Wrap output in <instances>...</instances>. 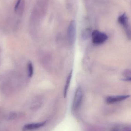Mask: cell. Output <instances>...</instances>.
Returning <instances> with one entry per match:
<instances>
[{
  "label": "cell",
  "instance_id": "10",
  "mask_svg": "<svg viewBox=\"0 0 131 131\" xmlns=\"http://www.w3.org/2000/svg\"><path fill=\"white\" fill-rule=\"evenodd\" d=\"M28 74L29 78L32 77L34 74V66L31 62H29L27 65Z\"/></svg>",
  "mask_w": 131,
  "mask_h": 131
},
{
  "label": "cell",
  "instance_id": "1",
  "mask_svg": "<svg viewBox=\"0 0 131 131\" xmlns=\"http://www.w3.org/2000/svg\"><path fill=\"white\" fill-rule=\"evenodd\" d=\"M91 38L93 43L100 45L107 40L108 37L105 33L98 30H94L92 32Z\"/></svg>",
  "mask_w": 131,
  "mask_h": 131
},
{
  "label": "cell",
  "instance_id": "4",
  "mask_svg": "<svg viewBox=\"0 0 131 131\" xmlns=\"http://www.w3.org/2000/svg\"><path fill=\"white\" fill-rule=\"evenodd\" d=\"M119 24L123 27L126 32L128 38L131 39V29L127 15L125 13H124L119 16L118 19Z\"/></svg>",
  "mask_w": 131,
  "mask_h": 131
},
{
  "label": "cell",
  "instance_id": "12",
  "mask_svg": "<svg viewBox=\"0 0 131 131\" xmlns=\"http://www.w3.org/2000/svg\"><path fill=\"white\" fill-rule=\"evenodd\" d=\"M17 115L15 113H12L10 114L8 116V119H14L16 117Z\"/></svg>",
  "mask_w": 131,
  "mask_h": 131
},
{
  "label": "cell",
  "instance_id": "3",
  "mask_svg": "<svg viewBox=\"0 0 131 131\" xmlns=\"http://www.w3.org/2000/svg\"><path fill=\"white\" fill-rule=\"evenodd\" d=\"M76 37V22L75 20H72L69 24L67 31V37L69 44L72 45L74 43Z\"/></svg>",
  "mask_w": 131,
  "mask_h": 131
},
{
  "label": "cell",
  "instance_id": "8",
  "mask_svg": "<svg viewBox=\"0 0 131 131\" xmlns=\"http://www.w3.org/2000/svg\"><path fill=\"white\" fill-rule=\"evenodd\" d=\"M91 34L92 32L90 30L88 29H86L83 31L82 36L83 39L85 40H87L91 37Z\"/></svg>",
  "mask_w": 131,
  "mask_h": 131
},
{
  "label": "cell",
  "instance_id": "9",
  "mask_svg": "<svg viewBox=\"0 0 131 131\" xmlns=\"http://www.w3.org/2000/svg\"><path fill=\"white\" fill-rule=\"evenodd\" d=\"M123 75L124 76V78L123 79V81H130L131 80L130 70L129 69L125 70L124 72Z\"/></svg>",
  "mask_w": 131,
  "mask_h": 131
},
{
  "label": "cell",
  "instance_id": "5",
  "mask_svg": "<svg viewBox=\"0 0 131 131\" xmlns=\"http://www.w3.org/2000/svg\"><path fill=\"white\" fill-rule=\"evenodd\" d=\"M130 97V95H128L109 96L106 98V101L108 104H114L124 101Z\"/></svg>",
  "mask_w": 131,
  "mask_h": 131
},
{
  "label": "cell",
  "instance_id": "2",
  "mask_svg": "<svg viewBox=\"0 0 131 131\" xmlns=\"http://www.w3.org/2000/svg\"><path fill=\"white\" fill-rule=\"evenodd\" d=\"M83 92L80 86L78 87L75 91L72 104V111H75L79 108L81 105L83 99Z\"/></svg>",
  "mask_w": 131,
  "mask_h": 131
},
{
  "label": "cell",
  "instance_id": "11",
  "mask_svg": "<svg viewBox=\"0 0 131 131\" xmlns=\"http://www.w3.org/2000/svg\"><path fill=\"white\" fill-rule=\"evenodd\" d=\"M24 1H22L21 3V2L15 12H17L19 15H22V13H23V11H24Z\"/></svg>",
  "mask_w": 131,
  "mask_h": 131
},
{
  "label": "cell",
  "instance_id": "7",
  "mask_svg": "<svg viewBox=\"0 0 131 131\" xmlns=\"http://www.w3.org/2000/svg\"><path fill=\"white\" fill-rule=\"evenodd\" d=\"M46 123V122H41V123H35V124H28L25 125L24 126V128L27 130H32L37 129L44 126Z\"/></svg>",
  "mask_w": 131,
  "mask_h": 131
},
{
  "label": "cell",
  "instance_id": "13",
  "mask_svg": "<svg viewBox=\"0 0 131 131\" xmlns=\"http://www.w3.org/2000/svg\"><path fill=\"white\" fill-rule=\"evenodd\" d=\"M21 2V0H17V3H16L15 6L14 10L15 12L16 11L18 7V6H19V5H20Z\"/></svg>",
  "mask_w": 131,
  "mask_h": 131
},
{
  "label": "cell",
  "instance_id": "6",
  "mask_svg": "<svg viewBox=\"0 0 131 131\" xmlns=\"http://www.w3.org/2000/svg\"><path fill=\"white\" fill-rule=\"evenodd\" d=\"M72 70L70 71L67 80H66V83L65 86L64 90V98L66 97L67 95L68 92V89H69V86L70 84L72 78Z\"/></svg>",
  "mask_w": 131,
  "mask_h": 131
}]
</instances>
